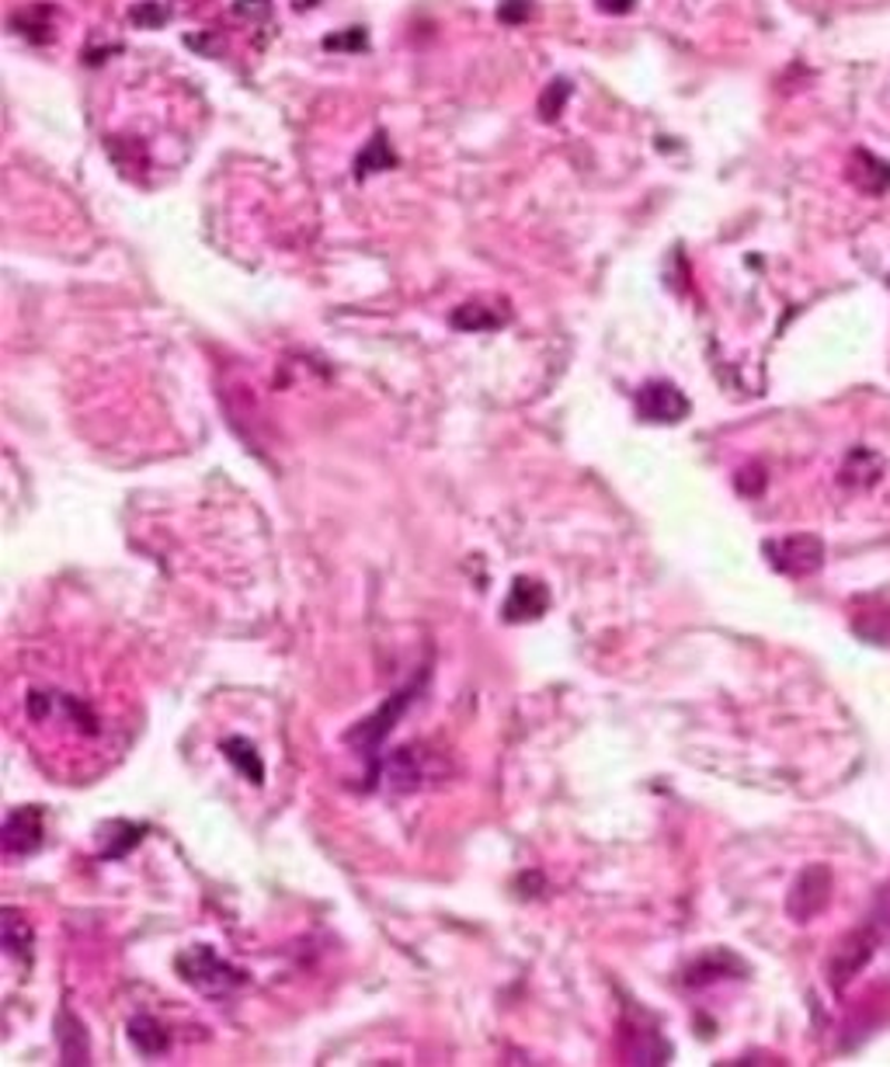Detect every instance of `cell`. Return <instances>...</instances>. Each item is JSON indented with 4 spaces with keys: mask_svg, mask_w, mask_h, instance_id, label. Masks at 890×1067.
<instances>
[{
    "mask_svg": "<svg viewBox=\"0 0 890 1067\" xmlns=\"http://www.w3.org/2000/svg\"><path fill=\"white\" fill-rule=\"evenodd\" d=\"M637 411L651 424H678L682 418H688V400L675 383L651 380L637 393Z\"/></svg>",
    "mask_w": 890,
    "mask_h": 1067,
    "instance_id": "3957f363",
    "label": "cell"
},
{
    "mask_svg": "<svg viewBox=\"0 0 890 1067\" xmlns=\"http://www.w3.org/2000/svg\"><path fill=\"white\" fill-rule=\"evenodd\" d=\"M223 755H226L229 765H237L241 775L251 779L254 786L265 783V765H262V758H257V752H254L251 741H244V737H226V741H223Z\"/></svg>",
    "mask_w": 890,
    "mask_h": 1067,
    "instance_id": "7c38bea8",
    "label": "cell"
},
{
    "mask_svg": "<svg viewBox=\"0 0 890 1067\" xmlns=\"http://www.w3.org/2000/svg\"><path fill=\"white\" fill-rule=\"evenodd\" d=\"M849 182L863 195H883L890 188V160L870 150H855L849 160Z\"/></svg>",
    "mask_w": 890,
    "mask_h": 1067,
    "instance_id": "52a82bcc",
    "label": "cell"
},
{
    "mask_svg": "<svg viewBox=\"0 0 890 1067\" xmlns=\"http://www.w3.org/2000/svg\"><path fill=\"white\" fill-rule=\"evenodd\" d=\"M828 890H831V873L824 867L803 870L790 893V914L796 921H811L828 904Z\"/></svg>",
    "mask_w": 890,
    "mask_h": 1067,
    "instance_id": "5b68a950",
    "label": "cell"
},
{
    "mask_svg": "<svg viewBox=\"0 0 890 1067\" xmlns=\"http://www.w3.org/2000/svg\"><path fill=\"white\" fill-rule=\"evenodd\" d=\"M529 14H532V0H505V4L498 8V18L508 21V25H519Z\"/></svg>",
    "mask_w": 890,
    "mask_h": 1067,
    "instance_id": "ac0fdd59",
    "label": "cell"
},
{
    "mask_svg": "<svg viewBox=\"0 0 890 1067\" xmlns=\"http://www.w3.org/2000/svg\"><path fill=\"white\" fill-rule=\"evenodd\" d=\"M505 316H483V306H459L452 313V327L459 331H487V327H498Z\"/></svg>",
    "mask_w": 890,
    "mask_h": 1067,
    "instance_id": "2e32d148",
    "label": "cell"
},
{
    "mask_svg": "<svg viewBox=\"0 0 890 1067\" xmlns=\"http://www.w3.org/2000/svg\"><path fill=\"white\" fill-rule=\"evenodd\" d=\"M170 14H175L170 0H139V4L133 8V25H139V28H160Z\"/></svg>",
    "mask_w": 890,
    "mask_h": 1067,
    "instance_id": "9a60e30c",
    "label": "cell"
},
{
    "mask_svg": "<svg viewBox=\"0 0 890 1067\" xmlns=\"http://www.w3.org/2000/svg\"><path fill=\"white\" fill-rule=\"evenodd\" d=\"M0 939H4V949L14 960H28V953H32V926L14 908L0 911Z\"/></svg>",
    "mask_w": 890,
    "mask_h": 1067,
    "instance_id": "9c48e42d",
    "label": "cell"
},
{
    "mask_svg": "<svg viewBox=\"0 0 890 1067\" xmlns=\"http://www.w3.org/2000/svg\"><path fill=\"white\" fill-rule=\"evenodd\" d=\"M18 32L25 36V39H36V42H42L46 39V32H49V8H42V4H36V8H25L21 14H14V21H11Z\"/></svg>",
    "mask_w": 890,
    "mask_h": 1067,
    "instance_id": "5bb4252c",
    "label": "cell"
},
{
    "mask_svg": "<svg viewBox=\"0 0 890 1067\" xmlns=\"http://www.w3.org/2000/svg\"><path fill=\"white\" fill-rule=\"evenodd\" d=\"M880 473H883V459L870 449H852L842 467V480L849 487H873Z\"/></svg>",
    "mask_w": 890,
    "mask_h": 1067,
    "instance_id": "8fae6325",
    "label": "cell"
},
{
    "mask_svg": "<svg viewBox=\"0 0 890 1067\" xmlns=\"http://www.w3.org/2000/svg\"><path fill=\"white\" fill-rule=\"evenodd\" d=\"M595 4H598V11H606V14H626V11H634L637 0H595Z\"/></svg>",
    "mask_w": 890,
    "mask_h": 1067,
    "instance_id": "d6986e66",
    "label": "cell"
},
{
    "mask_svg": "<svg viewBox=\"0 0 890 1067\" xmlns=\"http://www.w3.org/2000/svg\"><path fill=\"white\" fill-rule=\"evenodd\" d=\"M765 554L772 560V567L790 574V578H808V574L821 570L824 564V542L818 536H786V539H772L765 542Z\"/></svg>",
    "mask_w": 890,
    "mask_h": 1067,
    "instance_id": "7a4b0ae2",
    "label": "cell"
},
{
    "mask_svg": "<svg viewBox=\"0 0 890 1067\" xmlns=\"http://www.w3.org/2000/svg\"><path fill=\"white\" fill-rule=\"evenodd\" d=\"M567 98H570V84H567V80H554L550 88L542 91V98H539V115H542L547 123H554Z\"/></svg>",
    "mask_w": 890,
    "mask_h": 1067,
    "instance_id": "e0dca14e",
    "label": "cell"
},
{
    "mask_svg": "<svg viewBox=\"0 0 890 1067\" xmlns=\"http://www.w3.org/2000/svg\"><path fill=\"white\" fill-rule=\"evenodd\" d=\"M0 839H4L8 855H32L42 845V811L39 806H18L8 814Z\"/></svg>",
    "mask_w": 890,
    "mask_h": 1067,
    "instance_id": "277c9868",
    "label": "cell"
},
{
    "mask_svg": "<svg viewBox=\"0 0 890 1067\" xmlns=\"http://www.w3.org/2000/svg\"><path fill=\"white\" fill-rule=\"evenodd\" d=\"M393 164H397V157L387 143V133H376L362 147V154L355 157V178H369V175H376V170H390Z\"/></svg>",
    "mask_w": 890,
    "mask_h": 1067,
    "instance_id": "4fadbf2b",
    "label": "cell"
},
{
    "mask_svg": "<svg viewBox=\"0 0 890 1067\" xmlns=\"http://www.w3.org/2000/svg\"><path fill=\"white\" fill-rule=\"evenodd\" d=\"M129 1040H133V1047H136L143 1057H160V1054L170 1047L167 1029H164L154 1016H136V1019L129 1022Z\"/></svg>",
    "mask_w": 890,
    "mask_h": 1067,
    "instance_id": "30bf717a",
    "label": "cell"
},
{
    "mask_svg": "<svg viewBox=\"0 0 890 1067\" xmlns=\"http://www.w3.org/2000/svg\"><path fill=\"white\" fill-rule=\"evenodd\" d=\"M178 973L188 980V985H192L195 991L213 995V998L234 995V991L244 985V980H247V973H244V970L229 967L223 957H216V953H213L209 946L185 949V953L178 957Z\"/></svg>",
    "mask_w": 890,
    "mask_h": 1067,
    "instance_id": "6da1fadb",
    "label": "cell"
},
{
    "mask_svg": "<svg viewBox=\"0 0 890 1067\" xmlns=\"http://www.w3.org/2000/svg\"><path fill=\"white\" fill-rule=\"evenodd\" d=\"M547 609H550V591L547 588H542L539 581H529V578H515L511 595L505 601V619L508 623L539 619Z\"/></svg>",
    "mask_w": 890,
    "mask_h": 1067,
    "instance_id": "8992f818",
    "label": "cell"
},
{
    "mask_svg": "<svg viewBox=\"0 0 890 1067\" xmlns=\"http://www.w3.org/2000/svg\"><path fill=\"white\" fill-rule=\"evenodd\" d=\"M408 696H411V692H400V696H393L376 716L365 720V724H359V727L349 734V741H352V744H365V747H380V741L387 737V731L397 724V716L408 709V703H411Z\"/></svg>",
    "mask_w": 890,
    "mask_h": 1067,
    "instance_id": "ba28073f",
    "label": "cell"
}]
</instances>
